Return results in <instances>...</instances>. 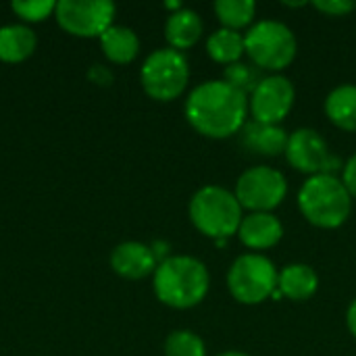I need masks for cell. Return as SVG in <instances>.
I'll return each instance as SVG.
<instances>
[{
  "mask_svg": "<svg viewBox=\"0 0 356 356\" xmlns=\"http://www.w3.org/2000/svg\"><path fill=\"white\" fill-rule=\"evenodd\" d=\"M202 19L192 8H179L177 13H171L165 23V40L169 48L177 52L192 48L202 38Z\"/></svg>",
  "mask_w": 356,
  "mask_h": 356,
  "instance_id": "obj_16",
  "label": "cell"
},
{
  "mask_svg": "<svg viewBox=\"0 0 356 356\" xmlns=\"http://www.w3.org/2000/svg\"><path fill=\"white\" fill-rule=\"evenodd\" d=\"M54 0H15L10 2V10L23 23H42L50 15H54Z\"/></svg>",
  "mask_w": 356,
  "mask_h": 356,
  "instance_id": "obj_24",
  "label": "cell"
},
{
  "mask_svg": "<svg viewBox=\"0 0 356 356\" xmlns=\"http://www.w3.org/2000/svg\"><path fill=\"white\" fill-rule=\"evenodd\" d=\"M38 46L35 31L25 23H10L0 27V60L17 65L27 60Z\"/></svg>",
  "mask_w": 356,
  "mask_h": 356,
  "instance_id": "obj_17",
  "label": "cell"
},
{
  "mask_svg": "<svg viewBox=\"0 0 356 356\" xmlns=\"http://www.w3.org/2000/svg\"><path fill=\"white\" fill-rule=\"evenodd\" d=\"M346 325H348V332L356 338V298L350 302V307L346 311Z\"/></svg>",
  "mask_w": 356,
  "mask_h": 356,
  "instance_id": "obj_28",
  "label": "cell"
},
{
  "mask_svg": "<svg viewBox=\"0 0 356 356\" xmlns=\"http://www.w3.org/2000/svg\"><path fill=\"white\" fill-rule=\"evenodd\" d=\"M190 81V65L184 52L173 48H159L146 56L140 69V83L144 92L156 102H171L179 98Z\"/></svg>",
  "mask_w": 356,
  "mask_h": 356,
  "instance_id": "obj_6",
  "label": "cell"
},
{
  "mask_svg": "<svg viewBox=\"0 0 356 356\" xmlns=\"http://www.w3.org/2000/svg\"><path fill=\"white\" fill-rule=\"evenodd\" d=\"M88 77H90L94 83H98V86H111V81H113V73H111V69L104 67V65H94V67L88 71Z\"/></svg>",
  "mask_w": 356,
  "mask_h": 356,
  "instance_id": "obj_27",
  "label": "cell"
},
{
  "mask_svg": "<svg viewBox=\"0 0 356 356\" xmlns=\"http://www.w3.org/2000/svg\"><path fill=\"white\" fill-rule=\"evenodd\" d=\"M234 194L242 209H248L250 213H271L284 202L288 181L282 171L259 165L246 169L238 177Z\"/></svg>",
  "mask_w": 356,
  "mask_h": 356,
  "instance_id": "obj_8",
  "label": "cell"
},
{
  "mask_svg": "<svg viewBox=\"0 0 356 356\" xmlns=\"http://www.w3.org/2000/svg\"><path fill=\"white\" fill-rule=\"evenodd\" d=\"M263 77L265 75L259 67H254L252 63H242V60L225 67V71H223V81H227L236 90L244 92L246 96L252 94V90L263 81Z\"/></svg>",
  "mask_w": 356,
  "mask_h": 356,
  "instance_id": "obj_22",
  "label": "cell"
},
{
  "mask_svg": "<svg viewBox=\"0 0 356 356\" xmlns=\"http://www.w3.org/2000/svg\"><path fill=\"white\" fill-rule=\"evenodd\" d=\"M219 356H250V355H246V353H238V350H229V353H223V355H219Z\"/></svg>",
  "mask_w": 356,
  "mask_h": 356,
  "instance_id": "obj_29",
  "label": "cell"
},
{
  "mask_svg": "<svg viewBox=\"0 0 356 356\" xmlns=\"http://www.w3.org/2000/svg\"><path fill=\"white\" fill-rule=\"evenodd\" d=\"M242 146L261 156H280L286 152L288 134L282 125H265L250 121L242 127Z\"/></svg>",
  "mask_w": 356,
  "mask_h": 356,
  "instance_id": "obj_14",
  "label": "cell"
},
{
  "mask_svg": "<svg viewBox=\"0 0 356 356\" xmlns=\"http://www.w3.org/2000/svg\"><path fill=\"white\" fill-rule=\"evenodd\" d=\"M190 221L207 238L227 240L238 236L240 223L244 219V209L240 207L234 192L221 186H204L190 200Z\"/></svg>",
  "mask_w": 356,
  "mask_h": 356,
  "instance_id": "obj_4",
  "label": "cell"
},
{
  "mask_svg": "<svg viewBox=\"0 0 356 356\" xmlns=\"http://www.w3.org/2000/svg\"><path fill=\"white\" fill-rule=\"evenodd\" d=\"M286 159L290 167L313 177V175H334L340 161L330 154L327 142L311 127H300L288 136Z\"/></svg>",
  "mask_w": 356,
  "mask_h": 356,
  "instance_id": "obj_10",
  "label": "cell"
},
{
  "mask_svg": "<svg viewBox=\"0 0 356 356\" xmlns=\"http://www.w3.org/2000/svg\"><path fill=\"white\" fill-rule=\"evenodd\" d=\"M115 4L108 0H58L54 19L58 27L75 38H100L115 25Z\"/></svg>",
  "mask_w": 356,
  "mask_h": 356,
  "instance_id": "obj_9",
  "label": "cell"
},
{
  "mask_svg": "<svg viewBox=\"0 0 356 356\" xmlns=\"http://www.w3.org/2000/svg\"><path fill=\"white\" fill-rule=\"evenodd\" d=\"M313 6L327 17H346L356 8L353 0H315Z\"/></svg>",
  "mask_w": 356,
  "mask_h": 356,
  "instance_id": "obj_25",
  "label": "cell"
},
{
  "mask_svg": "<svg viewBox=\"0 0 356 356\" xmlns=\"http://www.w3.org/2000/svg\"><path fill=\"white\" fill-rule=\"evenodd\" d=\"M294 100L296 90L288 77L280 73L267 75L248 96V113L257 123L280 125L290 115Z\"/></svg>",
  "mask_w": 356,
  "mask_h": 356,
  "instance_id": "obj_11",
  "label": "cell"
},
{
  "mask_svg": "<svg viewBox=\"0 0 356 356\" xmlns=\"http://www.w3.org/2000/svg\"><path fill=\"white\" fill-rule=\"evenodd\" d=\"M325 115L336 127L356 131V86L344 83L334 88L325 98Z\"/></svg>",
  "mask_w": 356,
  "mask_h": 356,
  "instance_id": "obj_19",
  "label": "cell"
},
{
  "mask_svg": "<svg viewBox=\"0 0 356 356\" xmlns=\"http://www.w3.org/2000/svg\"><path fill=\"white\" fill-rule=\"evenodd\" d=\"M244 50L254 67L261 71L280 73L296 58V35L282 21H257L244 33Z\"/></svg>",
  "mask_w": 356,
  "mask_h": 356,
  "instance_id": "obj_5",
  "label": "cell"
},
{
  "mask_svg": "<svg viewBox=\"0 0 356 356\" xmlns=\"http://www.w3.org/2000/svg\"><path fill=\"white\" fill-rule=\"evenodd\" d=\"M342 184L346 186L348 194L356 198V154L348 159V163L342 169Z\"/></svg>",
  "mask_w": 356,
  "mask_h": 356,
  "instance_id": "obj_26",
  "label": "cell"
},
{
  "mask_svg": "<svg viewBox=\"0 0 356 356\" xmlns=\"http://www.w3.org/2000/svg\"><path fill=\"white\" fill-rule=\"evenodd\" d=\"M159 261L150 246L142 242H123L111 252V269L123 280H144L152 275Z\"/></svg>",
  "mask_w": 356,
  "mask_h": 356,
  "instance_id": "obj_12",
  "label": "cell"
},
{
  "mask_svg": "<svg viewBox=\"0 0 356 356\" xmlns=\"http://www.w3.org/2000/svg\"><path fill=\"white\" fill-rule=\"evenodd\" d=\"M165 356H207V346L198 334L190 330H177L165 340Z\"/></svg>",
  "mask_w": 356,
  "mask_h": 356,
  "instance_id": "obj_23",
  "label": "cell"
},
{
  "mask_svg": "<svg viewBox=\"0 0 356 356\" xmlns=\"http://www.w3.org/2000/svg\"><path fill=\"white\" fill-rule=\"evenodd\" d=\"M317 288H319V275L311 265L305 263L286 265L277 275V292L294 302L311 300L317 294Z\"/></svg>",
  "mask_w": 356,
  "mask_h": 356,
  "instance_id": "obj_15",
  "label": "cell"
},
{
  "mask_svg": "<svg viewBox=\"0 0 356 356\" xmlns=\"http://www.w3.org/2000/svg\"><path fill=\"white\" fill-rule=\"evenodd\" d=\"M215 15L225 29L240 31L254 21L257 2L254 0H217Z\"/></svg>",
  "mask_w": 356,
  "mask_h": 356,
  "instance_id": "obj_21",
  "label": "cell"
},
{
  "mask_svg": "<svg viewBox=\"0 0 356 356\" xmlns=\"http://www.w3.org/2000/svg\"><path fill=\"white\" fill-rule=\"evenodd\" d=\"M152 288L165 307L186 311L198 307L207 298L211 275L207 265L194 257H167L152 273Z\"/></svg>",
  "mask_w": 356,
  "mask_h": 356,
  "instance_id": "obj_2",
  "label": "cell"
},
{
  "mask_svg": "<svg viewBox=\"0 0 356 356\" xmlns=\"http://www.w3.org/2000/svg\"><path fill=\"white\" fill-rule=\"evenodd\" d=\"M238 238L250 250H269L284 238V225L273 213H250L244 215Z\"/></svg>",
  "mask_w": 356,
  "mask_h": 356,
  "instance_id": "obj_13",
  "label": "cell"
},
{
  "mask_svg": "<svg viewBox=\"0 0 356 356\" xmlns=\"http://www.w3.org/2000/svg\"><path fill=\"white\" fill-rule=\"evenodd\" d=\"M298 209L311 225L336 229L350 217L353 196L336 175H313L298 192Z\"/></svg>",
  "mask_w": 356,
  "mask_h": 356,
  "instance_id": "obj_3",
  "label": "cell"
},
{
  "mask_svg": "<svg viewBox=\"0 0 356 356\" xmlns=\"http://www.w3.org/2000/svg\"><path fill=\"white\" fill-rule=\"evenodd\" d=\"M184 113L200 136L225 140L240 134L246 125L248 96L223 79H209L190 92Z\"/></svg>",
  "mask_w": 356,
  "mask_h": 356,
  "instance_id": "obj_1",
  "label": "cell"
},
{
  "mask_svg": "<svg viewBox=\"0 0 356 356\" xmlns=\"http://www.w3.org/2000/svg\"><path fill=\"white\" fill-rule=\"evenodd\" d=\"M277 269L271 259L248 252L240 254L227 271V288L240 305H261L277 290Z\"/></svg>",
  "mask_w": 356,
  "mask_h": 356,
  "instance_id": "obj_7",
  "label": "cell"
},
{
  "mask_svg": "<svg viewBox=\"0 0 356 356\" xmlns=\"http://www.w3.org/2000/svg\"><path fill=\"white\" fill-rule=\"evenodd\" d=\"M207 52L209 56L223 65V67H229L234 63H238L242 58V54H246L244 50V35L240 31H234V29H217L209 35L207 40Z\"/></svg>",
  "mask_w": 356,
  "mask_h": 356,
  "instance_id": "obj_20",
  "label": "cell"
},
{
  "mask_svg": "<svg viewBox=\"0 0 356 356\" xmlns=\"http://www.w3.org/2000/svg\"><path fill=\"white\" fill-rule=\"evenodd\" d=\"M286 6H307V2H284Z\"/></svg>",
  "mask_w": 356,
  "mask_h": 356,
  "instance_id": "obj_30",
  "label": "cell"
},
{
  "mask_svg": "<svg viewBox=\"0 0 356 356\" xmlns=\"http://www.w3.org/2000/svg\"><path fill=\"white\" fill-rule=\"evenodd\" d=\"M98 40L102 54L115 65H129L140 54V38L131 27L111 25Z\"/></svg>",
  "mask_w": 356,
  "mask_h": 356,
  "instance_id": "obj_18",
  "label": "cell"
}]
</instances>
